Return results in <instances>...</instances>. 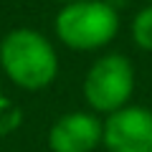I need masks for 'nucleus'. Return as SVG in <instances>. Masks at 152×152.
<instances>
[{"mask_svg":"<svg viewBox=\"0 0 152 152\" xmlns=\"http://www.w3.org/2000/svg\"><path fill=\"white\" fill-rule=\"evenodd\" d=\"M84 99L94 114H114L129 107L134 94V66L122 53H107L89 66L81 84Z\"/></svg>","mask_w":152,"mask_h":152,"instance_id":"nucleus-3","label":"nucleus"},{"mask_svg":"<svg viewBox=\"0 0 152 152\" xmlns=\"http://www.w3.org/2000/svg\"><path fill=\"white\" fill-rule=\"evenodd\" d=\"M56 36L71 51H99L119 33V13L107 0H76L56 13Z\"/></svg>","mask_w":152,"mask_h":152,"instance_id":"nucleus-2","label":"nucleus"},{"mask_svg":"<svg viewBox=\"0 0 152 152\" xmlns=\"http://www.w3.org/2000/svg\"><path fill=\"white\" fill-rule=\"evenodd\" d=\"M20 124H23V109L5 94H0V137L18 132Z\"/></svg>","mask_w":152,"mask_h":152,"instance_id":"nucleus-7","label":"nucleus"},{"mask_svg":"<svg viewBox=\"0 0 152 152\" xmlns=\"http://www.w3.org/2000/svg\"><path fill=\"white\" fill-rule=\"evenodd\" d=\"M104 142V119L94 112H66L48 129L51 152H94Z\"/></svg>","mask_w":152,"mask_h":152,"instance_id":"nucleus-5","label":"nucleus"},{"mask_svg":"<svg viewBox=\"0 0 152 152\" xmlns=\"http://www.w3.org/2000/svg\"><path fill=\"white\" fill-rule=\"evenodd\" d=\"M0 69L26 91H41L58 76V53L36 28H13L0 41Z\"/></svg>","mask_w":152,"mask_h":152,"instance_id":"nucleus-1","label":"nucleus"},{"mask_svg":"<svg viewBox=\"0 0 152 152\" xmlns=\"http://www.w3.org/2000/svg\"><path fill=\"white\" fill-rule=\"evenodd\" d=\"M107 152H152V109L129 104L104 119Z\"/></svg>","mask_w":152,"mask_h":152,"instance_id":"nucleus-4","label":"nucleus"},{"mask_svg":"<svg viewBox=\"0 0 152 152\" xmlns=\"http://www.w3.org/2000/svg\"><path fill=\"white\" fill-rule=\"evenodd\" d=\"M53 3H64V5H69V3H76V0H53Z\"/></svg>","mask_w":152,"mask_h":152,"instance_id":"nucleus-8","label":"nucleus"},{"mask_svg":"<svg viewBox=\"0 0 152 152\" xmlns=\"http://www.w3.org/2000/svg\"><path fill=\"white\" fill-rule=\"evenodd\" d=\"M147 3H150V5H152V0H147Z\"/></svg>","mask_w":152,"mask_h":152,"instance_id":"nucleus-9","label":"nucleus"},{"mask_svg":"<svg viewBox=\"0 0 152 152\" xmlns=\"http://www.w3.org/2000/svg\"><path fill=\"white\" fill-rule=\"evenodd\" d=\"M132 41L137 43V48L152 53V5L142 8L134 15V20H132Z\"/></svg>","mask_w":152,"mask_h":152,"instance_id":"nucleus-6","label":"nucleus"}]
</instances>
